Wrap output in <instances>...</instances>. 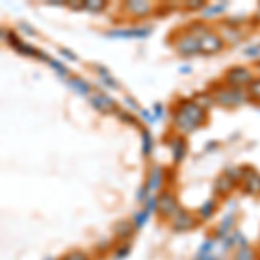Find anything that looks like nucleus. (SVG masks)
<instances>
[{
	"mask_svg": "<svg viewBox=\"0 0 260 260\" xmlns=\"http://www.w3.org/2000/svg\"><path fill=\"white\" fill-rule=\"evenodd\" d=\"M207 120V113L194 101H184L179 108V113L175 115V125L182 132H192Z\"/></svg>",
	"mask_w": 260,
	"mask_h": 260,
	"instance_id": "nucleus-1",
	"label": "nucleus"
},
{
	"mask_svg": "<svg viewBox=\"0 0 260 260\" xmlns=\"http://www.w3.org/2000/svg\"><path fill=\"white\" fill-rule=\"evenodd\" d=\"M253 82V73L245 68V66H236V68H231L225 75V83L231 89H238L241 90L243 87L248 89V85Z\"/></svg>",
	"mask_w": 260,
	"mask_h": 260,
	"instance_id": "nucleus-2",
	"label": "nucleus"
},
{
	"mask_svg": "<svg viewBox=\"0 0 260 260\" xmlns=\"http://www.w3.org/2000/svg\"><path fill=\"white\" fill-rule=\"evenodd\" d=\"M213 101L219 103L224 108H238L245 103V94L238 89H231V87H224L213 95Z\"/></svg>",
	"mask_w": 260,
	"mask_h": 260,
	"instance_id": "nucleus-3",
	"label": "nucleus"
},
{
	"mask_svg": "<svg viewBox=\"0 0 260 260\" xmlns=\"http://www.w3.org/2000/svg\"><path fill=\"white\" fill-rule=\"evenodd\" d=\"M179 210L177 198L172 192H163L160 198H156V212H160L163 219H172Z\"/></svg>",
	"mask_w": 260,
	"mask_h": 260,
	"instance_id": "nucleus-4",
	"label": "nucleus"
},
{
	"mask_svg": "<svg viewBox=\"0 0 260 260\" xmlns=\"http://www.w3.org/2000/svg\"><path fill=\"white\" fill-rule=\"evenodd\" d=\"M222 49H224V40H222L217 33L210 31V33H207L203 39H200V52L210 56V54L220 52Z\"/></svg>",
	"mask_w": 260,
	"mask_h": 260,
	"instance_id": "nucleus-5",
	"label": "nucleus"
},
{
	"mask_svg": "<svg viewBox=\"0 0 260 260\" xmlns=\"http://www.w3.org/2000/svg\"><path fill=\"white\" fill-rule=\"evenodd\" d=\"M172 222H174V229L177 233H186V231L196 228V219L186 210H179L172 217Z\"/></svg>",
	"mask_w": 260,
	"mask_h": 260,
	"instance_id": "nucleus-6",
	"label": "nucleus"
},
{
	"mask_svg": "<svg viewBox=\"0 0 260 260\" xmlns=\"http://www.w3.org/2000/svg\"><path fill=\"white\" fill-rule=\"evenodd\" d=\"M177 50L182 56H192V54L200 52V40L196 37H192L191 33H186V35L180 37L179 44H177Z\"/></svg>",
	"mask_w": 260,
	"mask_h": 260,
	"instance_id": "nucleus-7",
	"label": "nucleus"
},
{
	"mask_svg": "<svg viewBox=\"0 0 260 260\" xmlns=\"http://www.w3.org/2000/svg\"><path fill=\"white\" fill-rule=\"evenodd\" d=\"M243 191L248 192V194H260V174L255 170H250L245 174L243 179Z\"/></svg>",
	"mask_w": 260,
	"mask_h": 260,
	"instance_id": "nucleus-8",
	"label": "nucleus"
},
{
	"mask_svg": "<svg viewBox=\"0 0 260 260\" xmlns=\"http://www.w3.org/2000/svg\"><path fill=\"white\" fill-rule=\"evenodd\" d=\"M163 170L160 169V167H154L153 172H151V177H149V182H148V192H153V191H156L158 187L161 186V182H163Z\"/></svg>",
	"mask_w": 260,
	"mask_h": 260,
	"instance_id": "nucleus-9",
	"label": "nucleus"
},
{
	"mask_svg": "<svg viewBox=\"0 0 260 260\" xmlns=\"http://www.w3.org/2000/svg\"><path fill=\"white\" fill-rule=\"evenodd\" d=\"M234 186H236V180L229 179L228 175H222V177L217 180V184H215V191L222 192V194H228V192H231L234 189Z\"/></svg>",
	"mask_w": 260,
	"mask_h": 260,
	"instance_id": "nucleus-10",
	"label": "nucleus"
},
{
	"mask_svg": "<svg viewBox=\"0 0 260 260\" xmlns=\"http://www.w3.org/2000/svg\"><path fill=\"white\" fill-rule=\"evenodd\" d=\"M213 246H215V241H205L203 246L200 248L198 255H196V260H213Z\"/></svg>",
	"mask_w": 260,
	"mask_h": 260,
	"instance_id": "nucleus-11",
	"label": "nucleus"
},
{
	"mask_svg": "<svg viewBox=\"0 0 260 260\" xmlns=\"http://www.w3.org/2000/svg\"><path fill=\"white\" fill-rule=\"evenodd\" d=\"M233 224H234V215H225L224 217V220L220 222V228L217 229V234H219V238H228V234H229V231L233 229Z\"/></svg>",
	"mask_w": 260,
	"mask_h": 260,
	"instance_id": "nucleus-12",
	"label": "nucleus"
},
{
	"mask_svg": "<svg viewBox=\"0 0 260 260\" xmlns=\"http://www.w3.org/2000/svg\"><path fill=\"white\" fill-rule=\"evenodd\" d=\"M253 258H255V253L248 245H243V246H238L236 248L234 260H253Z\"/></svg>",
	"mask_w": 260,
	"mask_h": 260,
	"instance_id": "nucleus-13",
	"label": "nucleus"
},
{
	"mask_svg": "<svg viewBox=\"0 0 260 260\" xmlns=\"http://www.w3.org/2000/svg\"><path fill=\"white\" fill-rule=\"evenodd\" d=\"M215 208H217V203L213 200H210V201H207V203L203 205V207L200 208V217L203 220H207V219H210V217L215 213Z\"/></svg>",
	"mask_w": 260,
	"mask_h": 260,
	"instance_id": "nucleus-14",
	"label": "nucleus"
},
{
	"mask_svg": "<svg viewBox=\"0 0 260 260\" xmlns=\"http://www.w3.org/2000/svg\"><path fill=\"white\" fill-rule=\"evenodd\" d=\"M248 98L255 103H260V78H253V82L248 85Z\"/></svg>",
	"mask_w": 260,
	"mask_h": 260,
	"instance_id": "nucleus-15",
	"label": "nucleus"
},
{
	"mask_svg": "<svg viewBox=\"0 0 260 260\" xmlns=\"http://www.w3.org/2000/svg\"><path fill=\"white\" fill-rule=\"evenodd\" d=\"M172 149H174V154H175V160H182L184 154H186V144L182 142V139H175L172 142Z\"/></svg>",
	"mask_w": 260,
	"mask_h": 260,
	"instance_id": "nucleus-16",
	"label": "nucleus"
},
{
	"mask_svg": "<svg viewBox=\"0 0 260 260\" xmlns=\"http://www.w3.org/2000/svg\"><path fill=\"white\" fill-rule=\"evenodd\" d=\"M148 219H149V213L146 212V210H142V212H139L136 215V228H142V225L148 222Z\"/></svg>",
	"mask_w": 260,
	"mask_h": 260,
	"instance_id": "nucleus-17",
	"label": "nucleus"
},
{
	"mask_svg": "<svg viewBox=\"0 0 260 260\" xmlns=\"http://www.w3.org/2000/svg\"><path fill=\"white\" fill-rule=\"evenodd\" d=\"M62 260H89V257L83 251H70Z\"/></svg>",
	"mask_w": 260,
	"mask_h": 260,
	"instance_id": "nucleus-18",
	"label": "nucleus"
},
{
	"mask_svg": "<svg viewBox=\"0 0 260 260\" xmlns=\"http://www.w3.org/2000/svg\"><path fill=\"white\" fill-rule=\"evenodd\" d=\"M258 70H260V62H258ZM258 78H260V77H258Z\"/></svg>",
	"mask_w": 260,
	"mask_h": 260,
	"instance_id": "nucleus-19",
	"label": "nucleus"
}]
</instances>
